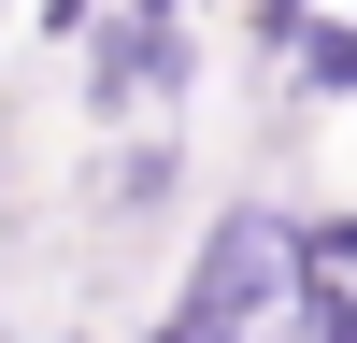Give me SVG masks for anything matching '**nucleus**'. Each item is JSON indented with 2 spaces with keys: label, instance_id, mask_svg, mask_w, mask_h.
<instances>
[{
  "label": "nucleus",
  "instance_id": "obj_1",
  "mask_svg": "<svg viewBox=\"0 0 357 343\" xmlns=\"http://www.w3.org/2000/svg\"><path fill=\"white\" fill-rule=\"evenodd\" d=\"M200 72H215L200 15H100V29L72 43L86 129H186V114H200Z\"/></svg>",
  "mask_w": 357,
  "mask_h": 343
},
{
  "label": "nucleus",
  "instance_id": "obj_2",
  "mask_svg": "<svg viewBox=\"0 0 357 343\" xmlns=\"http://www.w3.org/2000/svg\"><path fill=\"white\" fill-rule=\"evenodd\" d=\"M186 200H200L186 129H114V158H100V215L114 229H158V215H186Z\"/></svg>",
  "mask_w": 357,
  "mask_h": 343
},
{
  "label": "nucleus",
  "instance_id": "obj_3",
  "mask_svg": "<svg viewBox=\"0 0 357 343\" xmlns=\"http://www.w3.org/2000/svg\"><path fill=\"white\" fill-rule=\"evenodd\" d=\"M272 100L286 114H357V15H314L301 43L272 57Z\"/></svg>",
  "mask_w": 357,
  "mask_h": 343
},
{
  "label": "nucleus",
  "instance_id": "obj_4",
  "mask_svg": "<svg viewBox=\"0 0 357 343\" xmlns=\"http://www.w3.org/2000/svg\"><path fill=\"white\" fill-rule=\"evenodd\" d=\"M286 343H357V286H329V272H301L286 286V314H272Z\"/></svg>",
  "mask_w": 357,
  "mask_h": 343
},
{
  "label": "nucleus",
  "instance_id": "obj_5",
  "mask_svg": "<svg viewBox=\"0 0 357 343\" xmlns=\"http://www.w3.org/2000/svg\"><path fill=\"white\" fill-rule=\"evenodd\" d=\"M301 272L357 286V200H301Z\"/></svg>",
  "mask_w": 357,
  "mask_h": 343
},
{
  "label": "nucleus",
  "instance_id": "obj_6",
  "mask_svg": "<svg viewBox=\"0 0 357 343\" xmlns=\"http://www.w3.org/2000/svg\"><path fill=\"white\" fill-rule=\"evenodd\" d=\"M314 15H329V0H229V29H243V57H257V72H272V57L301 43Z\"/></svg>",
  "mask_w": 357,
  "mask_h": 343
},
{
  "label": "nucleus",
  "instance_id": "obj_7",
  "mask_svg": "<svg viewBox=\"0 0 357 343\" xmlns=\"http://www.w3.org/2000/svg\"><path fill=\"white\" fill-rule=\"evenodd\" d=\"M100 15H114V0H43V43H86Z\"/></svg>",
  "mask_w": 357,
  "mask_h": 343
},
{
  "label": "nucleus",
  "instance_id": "obj_8",
  "mask_svg": "<svg viewBox=\"0 0 357 343\" xmlns=\"http://www.w3.org/2000/svg\"><path fill=\"white\" fill-rule=\"evenodd\" d=\"M200 15H229V0H200Z\"/></svg>",
  "mask_w": 357,
  "mask_h": 343
},
{
  "label": "nucleus",
  "instance_id": "obj_9",
  "mask_svg": "<svg viewBox=\"0 0 357 343\" xmlns=\"http://www.w3.org/2000/svg\"><path fill=\"white\" fill-rule=\"evenodd\" d=\"M329 15H357V0H329Z\"/></svg>",
  "mask_w": 357,
  "mask_h": 343
},
{
  "label": "nucleus",
  "instance_id": "obj_10",
  "mask_svg": "<svg viewBox=\"0 0 357 343\" xmlns=\"http://www.w3.org/2000/svg\"><path fill=\"white\" fill-rule=\"evenodd\" d=\"M257 343H286V329H257Z\"/></svg>",
  "mask_w": 357,
  "mask_h": 343
}]
</instances>
